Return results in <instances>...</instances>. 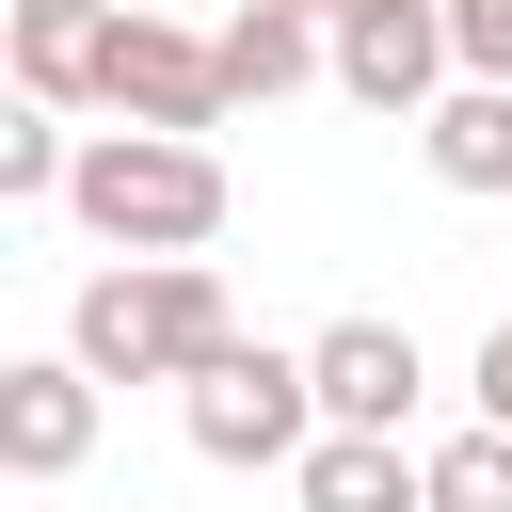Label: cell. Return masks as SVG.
<instances>
[{
    "instance_id": "cell-6",
    "label": "cell",
    "mask_w": 512,
    "mask_h": 512,
    "mask_svg": "<svg viewBox=\"0 0 512 512\" xmlns=\"http://www.w3.org/2000/svg\"><path fill=\"white\" fill-rule=\"evenodd\" d=\"M112 32H128V0H16V16H0L16 96H32V112H112Z\"/></svg>"
},
{
    "instance_id": "cell-12",
    "label": "cell",
    "mask_w": 512,
    "mask_h": 512,
    "mask_svg": "<svg viewBox=\"0 0 512 512\" xmlns=\"http://www.w3.org/2000/svg\"><path fill=\"white\" fill-rule=\"evenodd\" d=\"M64 176H80V144H64V112H0V208H64Z\"/></svg>"
},
{
    "instance_id": "cell-1",
    "label": "cell",
    "mask_w": 512,
    "mask_h": 512,
    "mask_svg": "<svg viewBox=\"0 0 512 512\" xmlns=\"http://www.w3.org/2000/svg\"><path fill=\"white\" fill-rule=\"evenodd\" d=\"M64 352H80L96 384H176V400H192V384L240 352V320H224V272H208V256H112V272H80Z\"/></svg>"
},
{
    "instance_id": "cell-2",
    "label": "cell",
    "mask_w": 512,
    "mask_h": 512,
    "mask_svg": "<svg viewBox=\"0 0 512 512\" xmlns=\"http://www.w3.org/2000/svg\"><path fill=\"white\" fill-rule=\"evenodd\" d=\"M64 208L112 240V256H208L224 240V160L208 144H160V128H96Z\"/></svg>"
},
{
    "instance_id": "cell-16",
    "label": "cell",
    "mask_w": 512,
    "mask_h": 512,
    "mask_svg": "<svg viewBox=\"0 0 512 512\" xmlns=\"http://www.w3.org/2000/svg\"><path fill=\"white\" fill-rule=\"evenodd\" d=\"M272 16H336V0H272Z\"/></svg>"
},
{
    "instance_id": "cell-11",
    "label": "cell",
    "mask_w": 512,
    "mask_h": 512,
    "mask_svg": "<svg viewBox=\"0 0 512 512\" xmlns=\"http://www.w3.org/2000/svg\"><path fill=\"white\" fill-rule=\"evenodd\" d=\"M416 144H432L448 192H512V96H496V80H448V96L416 112Z\"/></svg>"
},
{
    "instance_id": "cell-15",
    "label": "cell",
    "mask_w": 512,
    "mask_h": 512,
    "mask_svg": "<svg viewBox=\"0 0 512 512\" xmlns=\"http://www.w3.org/2000/svg\"><path fill=\"white\" fill-rule=\"evenodd\" d=\"M464 384H480V432H512V320L480 336V368H464Z\"/></svg>"
},
{
    "instance_id": "cell-7",
    "label": "cell",
    "mask_w": 512,
    "mask_h": 512,
    "mask_svg": "<svg viewBox=\"0 0 512 512\" xmlns=\"http://www.w3.org/2000/svg\"><path fill=\"white\" fill-rule=\"evenodd\" d=\"M304 384H320V432H400L416 416V336L400 320H320Z\"/></svg>"
},
{
    "instance_id": "cell-4",
    "label": "cell",
    "mask_w": 512,
    "mask_h": 512,
    "mask_svg": "<svg viewBox=\"0 0 512 512\" xmlns=\"http://www.w3.org/2000/svg\"><path fill=\"white\" fill-rule=\"evenodd\" d=\"M336 96L352 112H432L464 64H448V0H336Z\"/></svg>"
},
{
    "instance_id": "cell-8",
    "label": "cell",
    "mask_w": 512,
    "mask_h": 512,
    "mask_svg": "<svg viewBox=\"0 0 512 512\" xmlns=\"http://www.w3.org/2000/svg\"><path fill=\"white\" fill-rule=\"evenodd\" d=\"M80 448H96V368L80 352H16L0 368V464L16 480H80Z\"/></svg>"
},
{
    "instance_id": "cell-5",
    "label": "cell",
    "mask_w": 512,
    "mask_h": 512,
    "mask_svg": "<svg viewBox=\"0 0 512 512\" xmlns=\"http://www.w3.org/2000/svg\"><path fill=\"white\" fill-rule=\"evenodd\" d=\"M112 112L160 128V144H208L240 96H224V48H208L192 16H128V32H112Z\"/></svg>"
},
{
    "instance_id": "cell-9",
    "label": "cell",
    "mask_w": 512,
    "mask_h": 512,
    "mask_svg": "<svg viewBox=\"0 0 512 512\" xmlns=\"http://www.w3.org/2000/svg\"><path fill=\"white\" fill-rule=\"evenodd\" d=\"M288 496H304V512H432V464H416L400 432H320V448L288 464Z\"/></svg>"
},
{
    "instance_id": "cell-14",
    "label": "cell",
    "mask_w": 512,
    "mask_h": 512,
    "mask_svg": "<svg viewBox=\"0 0 512 512\" xmlns=\"http://www.w3.org/2000/svg\"><path fill=\"white\" fill-rule=\"evenodd\" d=\"M448 64L512 96V0H448Z\"/></svg>"
},
{
    "instance_id": "cell-13",
    "label": "cell",
    "mask_w": 512,
    "mask_h": 512,
    "mask_svg": "<svg viewBox=\"0 0 512 512\" xmlns=\"http://www.w3.org/2000/svg\"><path fill=\"white\" fill-rule=\"evenodd\" d=\"M432 512H512V432H448L432 448Z\"/></svg>"
},
{
    "instance_id": "cell-3",
    "label": "cell",
    "mask_w": 512,
    "mask_h": 512,
    "mask_svg": "<svg viewBox=\"0 0 512 512\" xmlns=\"http://www.w3.org/2000/svg\"><path fill=\"white\" fill-rule=\"evenodd\" d=\"M176 416H192L208 464H304V448H320V384H304V352H256V336H240Z\"/></svg>"
},
{
    "instance_id": "cell-17",
    "label": "cell",
    "mask_w": 512,
    "mask_h": 512,
    "mask_svg": "<svg viewBox=\"0 0 512 512\" xmlns=\"http://www.w3.org/2000/svg\"><path fill=\"white\" fill-rule=\"evenodd\" d=\"M128 16H176V0H128Z\"/></svg>"
},
{
    "instance_id": "cell-10",
    "label": "cell",
    "mask_w": 512,
    "mask_h": 512,
    "mask_svg": "<svg viewBox=\"0 0 512 512\" xmlns=\"http://www.w3.org/2000/svg\"><path fill=\"white\" fill-rule=\"evenodd\" d=\"M208 48H224V96H288V80L336 64V32H320V16H272V0H224Z\"/></svg>"
}]
</instances>
